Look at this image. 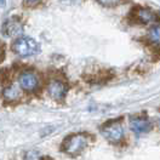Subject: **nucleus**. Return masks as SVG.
<instances>
[{
    "label": "nucleus",
    "mask_w": 160,
    "mask_h": 160,
    "mask_svg": "<svg viewBox=\"0 0 160 160\" xmlns=\"http://www.w3.org/2000/svg\"><path fill=\"white\" fill-rule=\"evenodd\" d=\"M12 51L21 57H28L37 55L40 51V45L38 41L29 37H20L11 45Z\"/></svg>",
    "instance_id": "obj_1"
},
{
    "label": "nucleus",
    "mask_w": 160,
    "mask_h": 160,
    "mask_svg": "<svg viewBox=\"0 0 160 160\" xmlns=\"http://www.w3.org/2000/svg\"><path fill=\"white\" fill-rule=\"evenodd\" d=\"M88 143H89V137L86 133H74L64 140L62 144V149L68 155L75 157L85 149Z\"/></svg>",
    "instance_id": "obj_2"
},
{
    "label": "nucleus",
    "mask_w": 160,
    "mask_h": 160,
    "mask_svg": "<svg viewBox=\"0 0 160 160\" xmlns=\"http://www.w3.org/2000/svg\"><path fill=\"white\" fill-rule=\"evenodd\" d=\"M101 132L103 137L112 143H119L124 138V135H125L124 128L119 120H110L108 122H106L102 126Z\"/></svg>",
    "instance_id": "obj_3"
},
{
    "label": "nucleus",
    "mask_w": 160,
    "mask_h": 160,
    "mask_svg": "<svg viewBox=\"0 0 160 160\" xmlns=\"http://www.w3.org/2000/svg\"><path fill=\"white\" fill-rule=\"evenodd\" d=\"M2 32L6 37L15 38V37H20L23 32V26L22 22L18 17H11L5 21V23L2 24Z\"/></svg>",
    "instance_id": "obj_4"
},
{
    "label": "nucleus",
    "mask_w": 160,
    "mask_h": 160,
    "mask_svg": "<svg viewBox=\"0 0 160 160\" xmlns=\"http://www.w3.org/2000/svg\"><path fill=\"white\" fill-rule=\"evenodd\" d=\"M130 128L133 133L136 135H143L149 132L152 129V122L149 119L143 117H135L130 120Z\"/></svg>",
    "instance_id": "obj_5"
},
{
    "label": "nucleus",
    "mask_w": 160,
    "mask_h": 160,
    "mask_svg": "<svg viewBox=\"0 0 160 160\" xmlns=\"http://www.w3.org/2000/svg\"><path fill=\"white\" fill-rule=\"evenodd\" d=\"M133 18L138 21L140 23L143 24H149L158 20L157 13L150 9H146V8H137L133 10Z\"/></svg>",
    "instance_id": "obj_6"
},
{
    "label": "nucleus",
    "mask_w": 160,
    "mask_h": 160,
    "mask_svg": "<svg viewBox=\"0 0 160 160\" xmlns=\"http://www.w3.org/2000/svg\"><path fill=\"white\" fill-rule=\"evenodd\" d=\"M49 95H50L51 98H53L55 101H62L66 97V93H67V86L58 80H53L51 81L49 88Z\"/></svg>",
    "instance_id": "obj_7"
},
{
    "label": "nucleus",
    "mask_w": 160,
    "mask_h": 160,
    "mask_svg": "<svg viewBox=\"0 0 160 160\" xmlns=\"http://www.w3.org/2000/svg\"><path fill=\"white\" fill-rule=\"evenodd\" d=\"M20 86L24 91H34L38 86V78L35 74L26 72L20 75Z\"/></svg>",
    "instance_id": "obj_8"
},
{
    "label": "nucleus",
    "mask_w": 160,
    "mask_h": 160,
    "mask_svg": "<svg viewBox=\"0 0 160 160\" xmlns=\"http://www.w3.org/2000/svg\"><path fill=\"white\" fill-rule=\"evenodd\" d=\"M2 95H4V98L6 101H16L21 97V91L17 88L11 85L2 91Z\"/></svg>",
    "instance_id": "obj_9"
},
{
    "label": "nucleus",
    "mask_w": 160,
    "mask_h": 160,
    "mask_svg": "<svg viewBox=\"0 0 160 160\" xmlns=\"http://www.w3.org/2000/svg\"><path fill=\"white\" fill-rule=\"evenodd\" d=\"M148 39L154 45H160V23L154 24L148 30Z\"/></svg>",
    "instance_id": "obj_10"
},
{
    "label": "nucleus",
    "mask_w": 160,
    "mask_h": 160,
    "mask_svg": "<svg viewBox=\"0 0 160 160\" xmlns=\"http://www.w3.org/2000/svg\"><path fill=\"white\" fill-rule=\"evenodd\" d=\"M97 2L106 8H114V6L121 4V0H97Z\"/></svg>",
    "instance_id": "obj_11"
},
{
    "label": "nucleus",
    "mask_w": 160,
    "mask_h": 160,
    "mask_svg": "<svg viewBox=\"0 0 160 160\" xmlns=\"http://www.w3.org/2000/svg\"><path fill=\"white\" fill-rule=\"evenodd\" d=\"M24 160H41V159H40L39 153H38L37 150H29V152L26 154Z\"/></svg>",
    "instance_id": "obj_12"
},
{
    "label": "nucleus",
    "mask_w": 160,
    "mask_h": 160,
    "mask_svg": "<svg viewBox=\"0 0 160 160\" xmlns=\"http://www.w3.org/2000/svg\"><path fill=\"white\" fill-rule=\"evenodd\" d=\"M23 2H24V5H27V6H33V5H35L37 2H39V0H23Z\"/></svg>",
    "instance_id": "obj_13"
},
{
    "label": "nucleus",
    "mask_w": 160,
    "mask_h": 160,
    "mask_svg": "<svg viewBox=\"0 0 160 160\" xmlns=\"http://www.w3.org/2000/svg\"><path fill=\"white\" fill-rule=\"evenodd\" d=\"M62 2H66V4H79L82 0H61Z\"/></svg>",
    "instance_id": "obj_14"
},
{
    "label": "nucleus",
    "mask_w": 160,
    "mask_h": 160,
    "mask_svg": "<svg viewBox=\"0 0 160 160\" xmlns=\"http://www.w3.org/2000/svg\"><path fill=\"white\" fill-rule=\"evenodd\" d=\"M0 5H5V0H0Z\"/></svg>",
    "instance_id": "obj_15"
}]
</instances>
